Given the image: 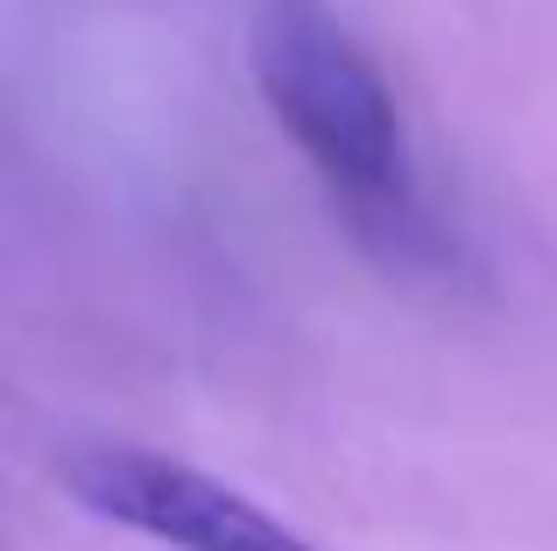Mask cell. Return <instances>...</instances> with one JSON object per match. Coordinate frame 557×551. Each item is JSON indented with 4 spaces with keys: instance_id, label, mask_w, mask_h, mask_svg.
I'll list each match as a JSON object with an SVG mask.
<instances>
[{
    "instance_id": "1",
    "label": "cell",
    "mask_w": 557,
    "mask_h": 551,
    "mask_svg": "<svg viewBox=\"0 0 557 551\" xmlns=\"http://www.w3.org/2000/svg\"><path fill=\"white\" fill-rule=\"evenodd\" d=\"M247 71L339 220L388 262H431L437 226L409 163L403 107L332 0H261L247 22Z\"/></svg>"
},
{
    "instance_id": "2",
    "label": "cell",
    "mask_w": 557,
    "mask_h": 551,
    "mask_svg": "<svg viewBox=\"0 0 557 551\" xmlns=\"http://www.w3.org/2000/svg\"><path fill=\"white\" fill-rule=\"evenodd\" d=\"M64 495L85 502L99 524H121L163 551H318L219 474L177 453H149V445L99 439L64 453Z\"/></svg>"
}]
</instances>
